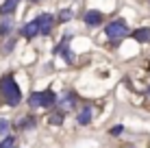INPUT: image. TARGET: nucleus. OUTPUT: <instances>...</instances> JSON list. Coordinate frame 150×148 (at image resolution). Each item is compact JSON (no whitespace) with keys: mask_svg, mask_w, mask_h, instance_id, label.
I'll list each match as a JSON object with an SVG mask.
<instances>
[{"mask_svg":"<svg viewBox=\"0 0 150 148\" xmlns=\"http://www.w3.org/2000/svg\"><path fill=\"white\" fill-rule=\"evenodd\" d=\"M13 146H15V140H13L11 135H7L2 142H0V148H13Z\"/></svg>","mask_w":150,"mask_h":148,"instance_id":"f8f14e48","label":"nucleus"},{"mask_svg":"<svg viewBox=\"0 0 150 148\" xmlns=\"http://www.w3.org/2000/svg\"><path fill=\"white\" fill-rule=\"evenodd\" d=\"M148 96H150V89H148Z\"/></svg>","mask_w":150,"mask_h":148,"instance_id":"a211bd4d","label":"nucleus"},{"mask_svg":"<svg viewBox=\"0 0 150 148\" xmlns=\"http://www.w3.org/2000/svg\"><path fill=\"white\" fill-rule=\"evenodd\" d=\"M85 24L87 26H98V24H102V13L100 11H87L85 13Z\"/></svg>","mask_w":150,"mask_h":148,"instance_id":"423d86ee","label":"nucleus"},{"mask_svg":"<svg viewBox=\"0 0 150 148\" xmlns=\"http://www.w3.org/2000/svg\"><path fill=\"white\" fill-rule=\"evenodd\" d=\"M72 15H74V13H72V9H63V11L59 13V20H61V22H68Z\"/></svg>","mask_w":150,"mask_h":148,"instance_id":"ddd939ff","label":"nucleus"},{"mask_svg":"<svg viewBox=\"0 0 150 148\" xmlns=\"http://www.w3.org/2000/svg\"><path fill=\"white\" fill-rule=\"evenodd\" d=\"M122 131H124V126H122V124H117V126H113V129H111V135H120Z\"/></svg>","mask_w":150,"mask_h":148,"instance_id":"dca6fc26","label":"nucleus"},{"mask_svg":"<svg viewBox=\"0 0 150 148\" xmlns=\"http://www.w3.org/2000/svg\"><path fill=\"white\" fill-rule=\"evenodd\" d=\"M7 131H9V120L0 118V135H7Z\"/></svg>","mask_w":150,"mask_h":148,"instance_id":"4468645a","label":"nucleus"},{"mask_svg":"<svg viewBox=\"0 0 150 148\" xmlns=\"http://www.w3.org/2000/svg\"><path fill=\"white\" fill-rule=\"evenodd\" d=\"M0 91H2V98L9 107H18L22 103V89L15 83L13 76H2L0 79Z\"/></svg>","mask_w":150,"mask_h":148,"instance_id":"f257e3e1","label":"nucleus"},{"mask_svg":"<svg viewBox=\"0 0 150 148\" xmlns=\"http://www.w3.org/2000/svg\"><path fill=\"white\" fill-rule=\"evenodd\" d=\"M20 0H4L2 7H0V15H11L15 11V7H18Z\"/></svg>","mask_w":150,"mask_h":148,"instance_id":"0eeeda50","label":"nucleus"},{"mask_svg":"<svg viewBox=\"0 0 150 148\" xmlns=\"http://www.w3.org/2000/svg\"><path fill=\"white\" fill-rule=\"evenodd\" d=\"M13 148H15V146H13Z\"/></svg>","mask_w":150,"mask_h":148,"instance_id":"6ab92c4d","label":"nucleus"},{"mask_svg":"<svg viewBox=\"0 0 150 148\" xmlns=\"http://www.w3.org/2000/svg\"><path fill=\"white\" fill-rule=\"evenodd\" d=\"M89 122H91V109H89V107H85V109L81 111V115H79V124L85 126V124H89Z\"/></svg>","mask_w":150,"mask_h":148,"instance_id":"1a4fd4ad","label":"nucleus"},{"mask_svg":"<svg viewBox=\"0 0 150 148\" xmlns=\"http://www.w3.org/2000/svg\"><path fill=\"white\" fill-rule=\"evenodd\" d=\"M74 103H76L74 94H68L63 100H59V98H57V103H54V105H61V107H74Z\"/></svg>","mask_w":150,"mask_h":148,"instance_id":"9d476101","label":"nucleus"},{"mask_svg":"<svg viewBox=\"0 0 150 148\" xmlns=\"http://www.w3.org/2000/svg\"><path fill=\"white\" fill-rule=\"evenodd\" d=\"M11 26H13L11 18H7V20L2 22V26H0V35H9V30H11Z\"/></svg>","mask_w":150,"mask_h":148,"instance_id":"9b49d317","label":"nucleus"},{"mask_svg":"<svg viewBox=\"0 0 150 148\" xmlns=\"http://www.w3.org/2000/svg\"><path fill=\"white\" fill-rule=\"evenodd\" d=\"M48 120H50V124H61V122H63V115L61 113H52Z\"/></svg>","mask_w":150,"mask_h":148,"instance_id":"2eb2a0df","label":"nucleus"},{"mask_svg":"<svg viewBox=\"0 0 150 148\" xmlns=\"http://www.w3.org/2000/svg\"><path fill=\"white\" fill-rule=\"evenodd\" d=\"M20 35H22V37H26V39H33L35 35H39V24H37V20L24 24V26L20 28Z\"/></svg>","mask_w":150,"mask_h":148,"instance_id":"39448f33","label":"nucleus"},{"mask_svg":"<svg viewBox=\"0 0 150 148\" xmlns=\"http://www.w3.org/2000/svg\"><path fill=\"white\" fill-rule=\"evenodd\" d=\"M57 103V96L54 91H33L28 98V105L33 107V109H37V107H50Z\"/></svg>","mask_w":150,"mask_h":148,"instance_id":"f03ea898","label":"nucleus"},{"mask_svg":"<svg viewBox=\"0 0 150 148\" xmlns=\"http://www.w3.org/2000/svg\"><path fill=\"white\" fill-rule=\"evenodd\" d=\"M105 33H107L109 39H122V37L128 35V24L124 22V20H113V22L107 24Z\"/></svg>","mask_w":150,"mask_h":148,"instance_id":"7ed1b4c3","label":"nucleus"},{"mask_svg":"<svg viewBox=\"0 0 150 148\" xmlns=\"http://www.w3.org/2000/svg\"><path fill=\"white\" fill-rule=\"evenodd\" d=\"M30 2H39V0H30Z\"/></svg>","mask_w":150,"mask_h":148,"instance_id":"f3484780","label":"nucleus"},{"mask_svg":"<svg viewBox=\"0 0 150 148\" xmlns=\"http://www.w3.org/2000/svg\"><path fill=\"white\" fill-rule=\"evenodd\" d=\"M133 37H135L137 42H150V28H139V30H135Z\"/></svg>","mask_w":150,"mask_h":148,"instance_id":"6e6552de","label":"nucleus"},{"mask_svg":"<svg viewBox=\"0 0 150 148\" xmlns=\"http://www.w3.org/2000/svg\"><path fill=\"white\" fill-rule=\"evenodd\" d=\"M37 24H39V35H50V30L54 26V18L50 13H44L37 18Z\"/></svg>","mask_w":150,"mask_h":148,"instance_id":"20e7f679","label":"nucleus"}]
</instances>
